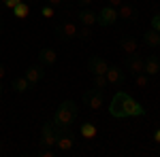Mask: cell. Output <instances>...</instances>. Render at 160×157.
<instances>
[{"mask_svg": "<svg viewBox=\"0 0 160 157\" xmlns=\"http://www.w3.org/2000/svg\"><path fill=\"white\" fill-rule=\"evenodd\" d=\"M109 115L115 119H130V117H143L145 109L135 98L126 91H118L109 102Z\"/></svg>", "mask_w": 160, "mask_h": 157, "instance_id": "obj_1", "label": "cell"}, {"mask_svg": "<svg viewBox=\"0 0 160 157\" xmlns=\"http://www.w3.org/2000/svg\"><path fill=\"white\" fill-rule=\"evenodd\" d=\"M77 113H79V109H77V102L75 100H64L60 106L56 109V115H53V125L60 130V132H64L66 127H71L75 123V119H77Z\"/></svg>", "mask_w": 160, "mask_h": 157, "instance_id": "obj_2", "label": "cell"}, {"mask_svg": "<svg viewBox=\"0 0 160 157\" xmlns=\"http://www.w3.org/2000/svg\"><path fill=\"white\" fill-rule=\"evenodd\" d=\"M60 134L62 132L53 125V121H47V123L43 125V130H41V145L43 146H56Z\"/></svg>", "mask_w": 160, "mask_h": 157, "instance_id": "obj_3", "label": "cell"}, {"mask_svg": "<svg viewBox=\"0 0 160 157\" xmlns=\"http://www.w3.org/2000/svg\"><path fill=\"white\" fill-rule=\"evenodd\" d=\"M83 104H86L90 110H100L102 109V89L92 87L90 91H86V94H83Z\"/></svg>", "mask_w": 160, "mask_h": 157, "instance_id": "obj_4", "label": "cell"}, {"mask_svg": "<svg viewBox=\"0 0 160 157\" xmlns=\"http://www.w3.org/2000/svg\"><path fill=\"white\" fill-rule=\"evenodd\" d=\"M115 21H118V9H113V7H102L96 13V24H100L102 28H109Z\"/></svg>", "mask_w": 160, "mask_h": 157, "instance_id": "obj_5", "label": "cell"}, {"mask_svg": "<svg viewBox=\"0 0 160 157\" xmlns=\"http://www.w3.org/2000/svg\"><path fill=\"white\" fill-rule=\"evenodd\" d=\"M77 24H73V21H62V24L56 25V36L60 38V40H73V38H77Z\"/></svg>", "mask_w": 160, "mask_h": 157, "instance_id": "obj_6", "label": "cell"}, {"mask_svg": "<svg viewBox=\"0 0 160 157\" xmlns=\"http://www.w3.org/2000/svg\"><path fill=\"white\" fill-rule=\"evenodd\" d=\"M86 68L92 74H105L107 68H109V64L105 62V58H100V55H90L88 62H86Z\"/></svg>", "mask_w": 160, "mask_h": 157, "instance_id": "obj_7", "label": "cell"}, {"mask_svg": "<svg viewBox=\"0 0 160 157\" xmlns=\"http://www.w3.org/2000/svg\"><path fill=\"white\" fill-rule=\"evenodd\" d=\"M137 17H139V13L132 4H128V2H122L120 7H118V19H124V21H135Z\"/></svg>", "mask_w": 160, "mask_h": 157, "instance_id": "obj_8", "label": "cell"}, {"mask_svg": "<svg viewBox=\"0 0 160 157\" xmlns=\"http://www.w3.org/2000/svg\"><path fill=\"white\" fill-rule=\"evenodd\" d=\"M143 72L148 76H156L160 72V58L158 55H149L143 60Z\"/></svg>", "mask_w": 160, "mask_h": 157, "instance_id": "obj_9", "label": "cell"}, {"mask_svg": "<svg viewBox=\"0 0 160 157\" xmlns=\"http://www.w3.org/2000/svg\"><path fill=\"white\" fill-rule=\"evenodd\" d=\"M37 58H38V64H43V66H53L56 60H58V53L51 47H43L37 53Z\"/></svg>", "mask_w": 160, "mask_h": 157, "instance_id": "obj_10", "label": "cell"}, {"mask_svg": "<svg viewBox=\"0 0 160 157\" xmlns=\"http://www.w3.org/2000/svg\"><path fill=\"white\" fill-rule=\"evenodd\" d=\"M143 60H145V58H141L139 53L126 55V66H128L130 74H139V72H143Z\"/></svg>", "mask_w": 160, "mask_h": 157, "instance_id": "obj_11", "label": "cell"}, {"mask_svg": "<svg viewBox=\"0 0 160 157\" xmlns=\"http://www.w3.org/2000/svg\"><path fill=\"white\" fill-rule=\"evenodd\" d=\"M24 76L28 79V83H30V85H34V83H38V81H43V76H45L43 64H38V66H30V68L26 70Z\"/></svg>", "mask_w": 160, "mask_h": 157, "instance_id": "obj_12", "label": "cell"}, {"mask_svg": "<svg viewBox=\"0 0 160 157\" xmlns=\"http://www.w3.org/2000/svg\"><path fill=\"white\" fill-rule=\"evenodd\" d=\"M143 45L145 47H149V49H156V47H160V32H156L154 28L152 30H148L145 34H143Z\"/></svg>", "mask_w": 160, "mask_h": 157, "instance_id": "obj_13", "label": "cell"}, {"mask_svg": "<svg viewBox=\"0 0 160 157\" xmlns=\"http://www.w3.org/2000/svg\"><path fill=\"white\" fill-rule=\"evenodd\" d=\"M105 76H107V83H111V85L124 83V79H126L118 66H109V68H107V72H105Z\"/></svg>", "mask_w": 160, "mask_h": 157, "instance_id": "obj_14", "label": "cell"}, {"mask_svg": "<svg viewBox=\"0 0 160 157\" xmlns=\"http://www.w3.org/2000/svg\"><path fill=\"white\" fill-rule=\"evenodd\" d=\"M120 49H122L126 55H132V53H137V49H139V43H137V38H132V36H124L122 40H120Z\"/></svg>", "mask_w": 160, "mask_h": 157, "instance_id": "obj_15", "label": "cell"}, {"mask_svg": "<svg viewBox=\"0 0 160 157\" xmlns=\"http://www.w3.org/2000/svg\"><path fill=\"white\" fill-rule=\"evenodd\" d=\"M79 21L83 25H90V28H92V25L96 24V13L92 11L90 7H88V9H79Z\"/></svg>", "mask_w": 160, "mask_h": 157, "instance_id": "obj_16", "label": "cell"}, {"mask_svg": "<svg viewBox=\"0 0 160 157\" xmlns=\"http://www.w3.org/2000/svg\"><path fill=\"white\" fill-rule=\"evenodd\" d=\"M79 134L86 138V140H92V138H96V134H98V130H96V125L94 123H90V121H86L81 127H79Z\"/></svg>", "mask_w": 160, "mask_h": 157, "instance_id": "obj_17", "label": "cell"}, {"mask_svg": "<svg viewBox=\"0 0 160 157\" xmlns=\"http://www.w3.org/2000/svg\"><path fill=\"white\" fill-rule=\"evenodd\" d=\"M56 146L60 149L62 153H66V151H71V149H73V138H71V136H66V134H60Z\"/></svg>", "mask_w": 160, "mask_h": 157, "instance_id": "obj_18", "label": "cell"}, {"mask_svg": "<svg viewBox=\"0 0 160 157\" xmlns=\"http://www.w3.org/2000/svg\"><path fill=\"white\" fill-rule=\"evenodd\" d=\"M28 79L26 76H17V79H13V83H11V87L17 91V94H24V91H28Z\"/></svg>", "mask_w": 160, "mask_h": 157, "instance_id": "obj_19", "label": "cell"}, {"mask_svg": "<svg viewBox=\"0 0 160 157\" xmlns=\"http://www.w3.org/2000/svg\"><path fill=\"white\" fill-rule=\"evenodd\" d=\"M13 15H15L17 19H26V17L30 15V4H26V2H19V4L13 9Z\"/></svg>", "mask_w": 160, "mask_h": 157, "instance_id": "obj_20", "label": "cell"}, {"mask_svg": "<svg viewBox=\"0 0 160 157\" xmlns=\"http://www.w3.org/2000/svg\"><path fill=\"white\" fill-rule=\"evenodd\" d=\"M135 83H137V87H139V89H148L149 76L145 72H139V74H135Z\"/></svg>", "mask_w": 160, "mask_h": 157, "instance_id": "obj_21", "label": "cell"}, {"mask_svg": "<svg viewBox=\"0 0 160 157\" xmlns=\"http://www.w3.org/2000/svg\"><path fill=\"white\" fill-rule=\"evenodd\" d=\"M77 36L81 38V40H92V36H94V34H92V28H90V25L79 28V30H77Z\"/></svg>", "mask_w": 160, "mask_h": 157, "instance_id": "obj_22", "label": "cell"}, {"mask_svg": "<svg viewBox=\"0 0 160 157\" xmlns=\"http://www.w3.org/2000/svg\"><path fill=\"white\" fill-rule=\"evenodd\" d=\"M107 76H105V74H94V87H96V89H105V87H107Z\"/></svg>", "mask_w": 160, "mask_h": 157, "instance_id": "obj_23", "label": "cell"}, {"mask_svg": "<svg viewBox=\"0 0 160 157\" xmlns=\"http://www.w3.org/2000/svg\"><path fill=\"white\" fill-rule=\"evenodd\" d=\"M41 15H43V17H47V19H51V17L56 15V9H53L51 4H45V7L41 9Z\"/></svg>", "mask_w": 160, "mask_h": 157, "instance_id": "obj_24", "label": "cell"}, {"mask_svg": "<svg viewBox=\"0 0 160 157\" xmlns=\"http://www.w3.org/2000/svg\"><path fill=\"white\" fill-rule=\"evenodd\" d=\"M152 28H154L156 32H160V11L154 13V17H152Z\"/></svg>", "mask_w": 160, "mask_h": 157, "instance_id": "obj_25", "label": "cell"}, {"mask_svg": "<svg viewBox=\"0 0 160 157\" xmlns=\"http://www.w3.org/2000/svg\"><path fill=\"white\" fill-rule=\"evenodd\" d=\"M19 2H22V0H7V2H4V7H7L9 11H13V9H15V7H17Z\"/></svg>", "mask_w": 160, "mask_h": 157, "instance_id": "obj_26", "label": "cell"}, {"mask_svg": "<svg viewBox=\"0 0 160 157\" xmlns=\"http://www.w3.org/2000/svg\"><path fill=\"white\" fill-rule=\"evenodd\" d=\"M41 155H43V157H53V151H51V146L43 149V151H41Z\"/></svg>", "mask_w": 160, "mask_h": 157, "instance_id": "obj_27", "label": "cell"}, {"mask_svg": "<svg viewBox=\"0 0 160 157\" xmlns=\"http://www.w3.org/2000/svg\"><path fill=\"white\" fill-rule=\"evenodd\" d=\"M77 2H79V7H81V9H88V7H90L94 0H77Z\"/></svg>", "mask_w": 160, "mask_h": 157, "instance_id": "obj_28", "label": "cell"}, {"mask_svg": "<svg viewBox=\"0 0 160 157\" xmlns=\"http://www.w3.org/2000/svg\"><path fill=\"white\" fill-rule=\"evenodd\" d=\"M124 0H109V7H113V9H118L120 4H122Z\"/></svg>", "mask_w": 160, "mask_h": 157, "instance_id": "obj_29", "label": "cell"}, {"mask_svg": "<svg viewBox=\"0 0 160 157\" xmlns=\"http://www.w3.org/2000/svg\"><path fill=\"white\" fill-rule=\"evenodd\" d=\"M154 142H158V145H160V127L154 132Z\"/></svg>", "mask_w": 160, "mask_h": 157, "instance_id": "obj_30", "label": "cell"}, {"mask_svg": "<svg viewBox=\"0 0 160 157\" xmlns=\"http://www.w3.org/2000/svg\"><path fill=\"white\" fill-rule=\"evenodd\" d=\"M4 74H7V68H4V66H2V64H0V81H2V79H4Z\"/></svg>", "mask_w": 160, "mask_h": 157, "instance_id": "obj_31", "label": "cell"}, {"mask_svg": "<svg viewBox=\"0 0 160 157\" xmlns=\"http://www.w3.org/2000/svg\"><path fill=\"white\" fill-rule=\"evenodd\" d=\"M62 2H64V0H49V4H51V7H60Z\"/></svg>", "mask_w": 160, "mask_h": 157, "instance_id": "obj_32", "label": "cell"}, {"mask_svg": "<svg viewBox=\"0 0 160 157\" xmlns=\"http://www.w3.org/2000/svg\"><path fill=\"white\" fill-rule=\"evenodd\" d=\"M0 30H2V17H0Z\"/></svg>", "mask_w": 160, "mask_h": 157, "instance_id": "obj_33", "label": "cell"}, {"mask_svg": "<svg viewBox=\"0 0 160 157\" xmlns=\"http://www.w3.org/2000/svg\"><path fill=\"white\" fill-rule=\"evenodd\" d=\"M4 2H7V0H0V4H4Z\"/></svg>", "mask_w": 160, "mask_h": 157, "instance_id": "obj_34", "label": "cell"}, {"mask_svg": "<svg viewBox=\"0 0 160 157\" xmlns=\"http://www.w3.org/2000/svg\"><path fill=\"white\" fill-rule=\"evenodd\" d=\"M0 96H2V85H0Z\"/></svg>", "mask_w": 160, "mask_h": 157, "instance_id": "obj_35", "label": "cell"}, {"mask_svg": "<svg viewBox=\"0 0 160 157\" xmlns=\"http://www.w3.org/2000/svg\"><path fill=\"white\" fill-rule=\"evenodd\" d=\"M0 151H2V140H0Z\"/></svg>", "mask_w": 160, "mask_h": 157, "instance_id": "obj_36", "label": "cell"}]
</instances>
